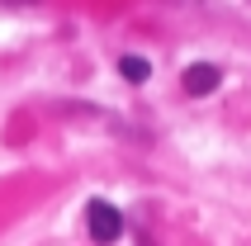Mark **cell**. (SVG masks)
<instances>
[{"mask_svg":"<svg viewBox=\"0 0 251 246\" xmlns=\"http://www.w3.org/2000/svg\"><path fill=\"white\" fill-rule=\"evenodd\" d=\"M85 227H90V237H95L100 246H109L124 237V213L114 204H104V199H90L85 204Z\"/></svg>","mask_w":251,"mask_h":246,"instance_id":"cell-1","label":"cell"},{"mask_svg":"<svg viewBox=\"0 0 251 246\" xmlns=\"http://www.w3.org/2000/svg\"><path fill=\"white\" fill-rule=\"evenodd\" d=\"M218 81H223V71L213 67V62H195V67L185 71V95L190 99H204L218 90Z\"/></svg>","mask_w":251,"mask_h":246,"instance_id":"cell-2","label":"cell"},{"mask_svg":"<svg viewBox=\"0 0 251 246\" xmlns=\"http://www.w3.org/2000/svg\"><path fill=\"white\" fill-rule=\"evenodd\" d=\"M119 76H124V81H133V85H142L147 76H152V62H147V57H138V52H128V57H119Z\"/></svg>","mask_w":251,"mask_h":246,"instance_id":"cell-3","label":"cell"},{"mask_svg":"<svg viewBox=\"0 0 251 246\" xmlns=\"http://www.w3.org/2000/svg\"><path fill=\"white\" fill-rule=\"evenodd\" d=\"M138 246H152V242H147V237H138Z\"/></svg>","mask_w":251,"mask_h":246,"instance_id":"cell-4","label":"cell"},{"mask_svg":"<svg viewBox=\"0 0 251 246\" xmlns=\"http://www.w3.org/2000/svg\"><path fill=\"white\" fill-rule=\"evenodd\" d=\"M19 5H24V0H19Z\"/></svg>","mask_w":251,"mask_h":246,"instance_id":"cell-5","label":"cell"}]
</instances>
